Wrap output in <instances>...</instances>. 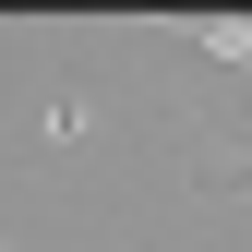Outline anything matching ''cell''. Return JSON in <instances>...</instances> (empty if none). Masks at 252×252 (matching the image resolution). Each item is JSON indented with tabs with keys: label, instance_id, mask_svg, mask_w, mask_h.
I'll return each instance as SVG.
<instances>
[{
	"label": "cell",
	"instance_id": "obj_1",
	"mask_svg": "<svg viewBox=\"0 0 252 252\" xmlns=\"http://www.w3.org/2000/svg\"><path fill=\"white\" fill-rule=\"evenodd\" d=\"M216 192H252V156H228V168H216Z\"/></svg>",
	"mask_w": 252,
	"mask_h": 252
}]
</instances>
